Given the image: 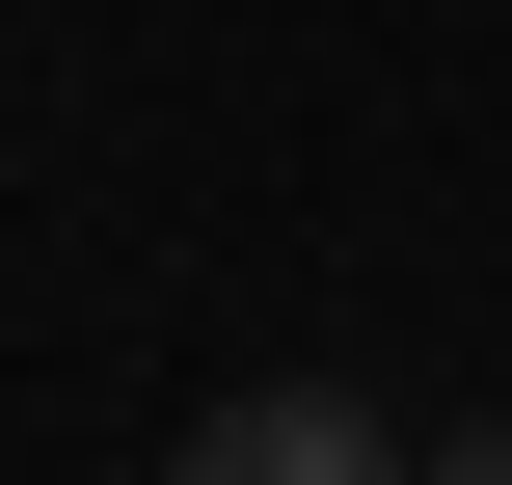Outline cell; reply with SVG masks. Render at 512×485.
<instances>
[{
  "instance_id": "cell-1",
  "label": "cell",
  "mask_w": 512,
  "mask_h": 485,
  "mask_svg": "<svg viewBox=\"0 0 512 485\" xmlns=\"http://www.w3.org/2000/svg\"><path fill=\"white\" fill-rule=\"evenodd\" d=\"M162 485H432V432H378L351 378H270V405H216Z\"/></svg>"
},
{
  "instance_id": "cell-2",
  "label": "cell",
  "mask_w": 512,
  "mask_h": 485,
  "mask_svg": "<svg viewBox=\"0 0 512 485\" xmlns=\"http://www.w3.org/2000/svg\"><path fill=\"white\" fill-rule=\"evenodd\" d=\"M432 485H512V405H486V432H432Z\"/></svg>"
}]
</instances>
